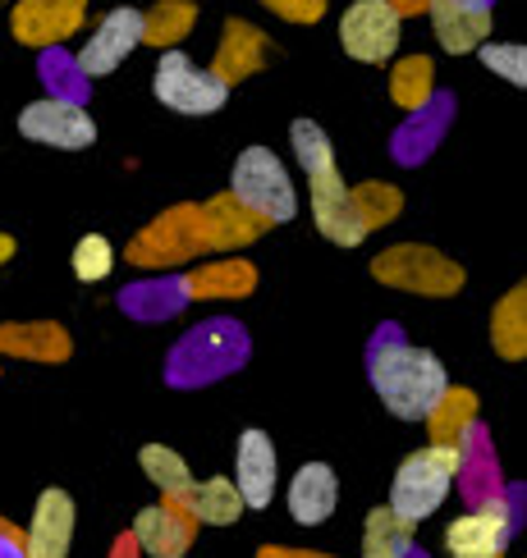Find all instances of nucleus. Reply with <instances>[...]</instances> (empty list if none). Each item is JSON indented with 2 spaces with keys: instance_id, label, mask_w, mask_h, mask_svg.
Masks as SVG:
<instances>
[{
  "instance_id": "obj_1",
  "label": "nucleus",
  "mask_w": 527,
  "mask_h": 558,
  "mask_svg": "<svg viewBox=\"0 0 527 558\" xmlns=\"http://www.w3.org/2000/svg\"><path fill=\"white\" fill-rule=\"evenodd\" d=\"M289 147H294L298 166H303V174H308V202H312V220L321 229V239H331L335 247H358L367 239V229L354 211L349 183L339 179L335 147H331L326 129H321L316 120H294Z\"/></svg>"
},
{
  "instance_id": "obj_2",
  "label": "nucleus",
  "mask_w": 527,
  "mask_h": 558,
  "mask_svg": "<svg viewBox=\"0 0 527 558\" xmlns=\"http://www.w3.org/2000/svg\"><path fill=\"white\" fill-rule=\"evenodd\" d=\"M376 399L385 403L390 416L399 422H427L431 408L441 403V393L450 389V371L431 348L404 343V339H385L376 343L372 362H367Z\"/></svg>"
},
{
  "instance_id": "obj_3",
  "label": "nucleus",
  "mask_w": 527,
  "mask_h": 558,
  "mask_svg": "<svg viewBox=\"0 0 527 558\" xmlns=\"http://www.w3.org/2000/svg\"><path fill=\"white\" fill-rule=\"evenodd\" d=\"M458 472H464V453L458 449H445V445H422L412 449L399 468H395V481H390V513L404 518L408 526H418L427 518H435L445 508L450 490Z\"/></svg>"
},
{
  "instance_id": "obj_4",
  "label": "nucleus",
  "mask_w": 527,
  "mask_h": 558,
  "mask_svg": "<svg viewBox=\"0 0 527 558\" xmlns=\"http://www.w3.org/2000/svg\"><path fill=\"white\" fill-rule=\"evenodd\" d=\"M229 197L262 225H289L298 216V189L271 147H243L229 170Z\"/></svg>"
},
{
  "instance_id": "obj_5",
  "label": "nucleus",
  "mask_w": 527,
  "mask_h": 558,
  "mask_svg": "<svg viewBox=\"0 0 527 558\" xmlns=\"http://www.w3.org/2000/svg\"><path fill=\"white\" fill-rule=\"evenodd\" d=\"M372 279H381V284L399 289V293H418V298H454L468 275L458 262L441 257L435 247L399 243V247H385L372 257Z\"/></svg>"
},
{
  "instance_id": "obj_6",
  "label": "nucleus",
  "mask_w": 527,
  "mask_h": 558,
  "mask_svg": "<svg viewBox=\"0 0 527 558\" xmlns=\"http://www.w3.org/2000/svg\"><path fill=\"white\" fill-rule=\"evenodd\" d=\"M152 92H156V101L175 110V114H216L225 110L229 101V87L212 74V69H202L193 64L183 51H160L156 60V74H152Z\"/></svg>"
},
{
  "instance_id": "obj_7",
  "label": "nucleus",
  "mask_w": 527,
  "mask_h": 558,
  "mask_svg": "<svg viewBox=\"0 0 527 558\" xmlns=\"http://www.w3.org/2000/svg\"><path fill=\"white\" fill-rule=\"evenodd\" d=\"M404 41V19L385 5V0H354L339 14V46L344 56L362 64H390V56Z\"/></svg>"
},
{
  "instance_id": "obj_8",
  "label": "nucleus",
  "mask_w": 527,
  "mask_h": 558,
  "mask_svg": "<svg viewBox=\"0 0 527 558\" xmlns=\"http://www.w3.org/2000/svg\"><path fill=\"white\" fill-rule=\"evenodd\" d=\"M510 541H514V513L500 495L458 513L445 526L450 558H510Z\"/></svg>"
},
{
  "instance_id": "obj_9",
  "label": "nucleus",
  "mask_w": 527,
  "mask_h": 558,
  "mask_svg": "<svg viewBox=\"0 0 527 558\" xmlns=\"http://www.w3.org/2000/svg\"><path fill=\"white\" fill-rule=\"evenodd\" d=\"M19 133L28 137V143L56 147V151H83V147L97 143V120H92L79 101L41 97L19 114Z\"/></svg>"
},
{
  "instance_id": "obj_10",
  "label": "nucleus",
  "mask_w": 527,
  "mask_h": 558,
  "mask_svg": "<svg viewBox=\"0 0 527 558\" xmlns=\"http://www.w3.org/2000/svg\"><path fill=\"white\" fill-rule=\"evenodd\" d=\"M202 252V229H197V206H175V211L156 216L143 234L129 243L124 257L133 266H179Z\"/></svg>"
},
{
  "instance_id": "obj_11",
  "label": "nucleus",
  "mask_w": 527,
  "mask_h": 558,
  "mask_svg": "<svg viewBox=\"0 0 527 558\" xmlns=\"http://www.w3.org/2000/svg\"><path fill=\"white\" fill-rule=\"evenodd\" d=\"M79 531V504L69 490H41L28 518V536H19V558H69Z\"/></svg>"
},
{
  "instance_id": "obj_12",
  "label": "nucleus",
  "mask_w": 527,
  "mask_h": 558,
  "mask_svg": "<svg viewBox=\"0 0 527 558\" xmlns=\"http://www.w3.org/2000/svg\"><path fill=\"white\" fill-rule=\"evenodd\" d=\"M235 490L243 499V508L262 513L271 508L275 490H280V458H275V439L262 426H248L235 445Z\"/></svg>"
},
{
  "instance_id": "obj_13",
  "label": "nucleus",
  "mask_w": 527,
  "mask_h": 558,
  "mask_svg": "<svg viewBox=\"0 0 527 558\" xmlns=\"http://www.w3.org/2000/svg\"><path fill=\"white\" fill-rule=\"evenodd\" d=\"M143 41V10H110L97 28H92V37L83 41V51H79V74L83 78H106L115 74L129 56H133V46Z\"/></svg>"
},
{
  "instance_id": "obj_14",
  "label": "nucleus",
  "mask_w": 527,
  "mask_h": 558,
  "mask_svg": "<svg viewBox=\"0 0 527 558\" xmlns=\"http://www.w3.org/2000/svg\"><path fill=\"white\" fill-rule=\"evenodd\" d=\"M87 19V0H14L10 33L19 46H60Z\"/></svg>"
},
{
  "instance_id": "obj_15",
  "label": "nucleus",
  "mask_w": 527,
  "mask_h": 558,
  "mask_svg": "<svg viewBox=\"0 0 527 558\" xmlns=\"http://www.w3.org/2000/svg\"><path fill=\"white\" fill-rule=\"evenodd\" d=\"M193 536H197V522L170 499L143 508V513L133 518V531H129L137 554H147V558H189Z\"/></svg>"
},
{
  "instance_id": "obj_16",
  "label": "nucleus",
  "mask_w": 527,
  "mask_h": 558,
  "mask_svg": "<svg viewBox=\"0 0 527 558\" xmlns=\"http://www.w3.org/2000/svg\"><path fill=\"white\" fill-rule=\"evenodd\" d=\"M441 51L468 56L491 37V0H427Z\"/></svg>"
},
{
  "instance_id": "obj_17",
  "label": "nucleus",
  "mask_w": 527,
  "mask_h": 558,
  "mask_svg": "<svg viewBox=\"0 0 527 558\" xmlns=\"http://www.w3.org/2000/svg\"><path fill=\"white\" fill-rule=\"evenodd\" d=\"M285 508L298 526H326L339 508V476L331 462H303L285 490Z\"/></svg>"
},
{
  "instance_id": "obj_18",
  "label": "nucleus",
  "mask_w": 527,
  "mask_h": 558,
  "mask_svg": "<svg viewBox=\"0 0 527 558\" xmlns=\"http://www.w3.org/2000/svg\"><path fill=\"white\" fill-rule=\"evenodd\" d=\"M271 56V41L262 28H252V23L243 19H229L225 23V41H220V51H216V64H212V74L225 83V87H235L243 78H252L257 69L266 64Z\"/></svg>"
},
{
  "instance_id": "obj_19",
  "label": "nucleus",
  "mask_w": 527,
  "mask_h": 558,
  "mask_svg": "<svg viewBox=\"0 0 527 558\" xmlns=\"http://www.w3.org/2000/svg\"><path fill=\"white\" fill-rule=\"evenodd\" d=\"M197 229H202V247L225 252V247H243V243H252L266 225H262L257 216H248L229 193H220V197H212L206 206H197Z\"/></svg>"
},
{
  "instance_id": "obj_20",
  "label": "nucleus",
  "mask_w": 527,
  "mask_h": 558,
  "mask_svg": "<svg viewBox=\"0 0 527 558\" xmlns=\"http://www.w3.org/2000/svg\"><path fill=\"white\" fill-rule=\"evenodd\" d=\"M427 426H431V445H445V449L464 453V449H468V435H472V426H477V393L450 385V389L441 393V403L431 408Z\"/></svg>"
},
{
  "instance_id": "obj_21",
  "label": "nucleus",
  "mask_w": 527,
  "mask_h": 558,
  "mask_svg": "<svg viewBox=\"0 0 527 558\" xmlns=\"http://www.w3.org/2000/svg\"><path fill=\"white\" fill-rule=\"evenodd\" d=\"M197 526H235L243 518V499L235 490L229 476H206V481H193L189 499L179 504Z\"/></svg>"
},
{
  "instance_id": "obj_22",
  "label": "nucleus",
  "mask_w": 527,
  "mask_h": 558,
  "mask_svg": "<svg viewBox=\"0 0 527 558\" xmlns=\"http://www.w3.org/2000/svg\"><path fill=\"white\" fill-rule=\"evenodd\" d=\"M491 348L504 362H523V353H527V289L523 284H514L495 302V312H491Z\"/></svg>"
},
{
  "instance_id": "obj_23",
  "label": "nucleus",
  "mask_w": 527,
  "mask_h": 558,
  "mask_svg": "<svg viewBox=\"0 0 527 558\" xmlns=\"http://www.w3.org/2000/svg\"><path fill=\"white\" fill-rule=\"evenodd\" d=\"M257 289V266L252 262H212L183 279L189 298H248Z\"/></svg>"
},
{
  "instance_id": "obj_24",
  "label": "nucleus",
  "mask_w": 527,
  "mask_h": 558,
  "mask_svg": "<svg viewBox=\"0 0 527 558\" xmlns=\"http://www.w3.org/2000/svg\"><path fill=\"white\" fill-rule=\"evenodd\" d=\"M137 468H143V476L160 490V499L170 504H183L193 490V468L183 462V453H175L170 445H143V453H137Z\"/></svg>"
},
{
  "instance_id": "obj_25",
  "label": "nucleus",
  "mask_w": 527,
  "mask_h": 558,
  "mask_svg": "<svg viewBox=\"0 0 527 558\" xmlns=\"http://www.w3.org/2000/svg\"><path fill=\"white\" fill-rule=\"evenodd\" d=\"M412 531L404 518H395L385 504H376L362 522V558H412Z\"/></svg>"
},
{
  "instance_id": "obj_26",
  "label": "nucleus",
  "mask_w": 527,
  "mask_h": 558,
  "mask_svg": "<svg viewBox=\"0 0 527 558\" xmlns=\"http://www.w3.org/2000/svg\"><path fill=\"white\" fill-rule=\"evenodd\" d=\"M193 0H156V5L143 14V41L160 46V51H179V41L193 28Z\"/></svg>"
},
{
  "instance_id": "obj_27",
  "label": "nucleus",
  "mask_w": 527,
  "mask_h": 558,
  "mask_svg": "<svg viewBox=\"0 0 527 558\" xmlns=\"http://www.w3.org/2000/svg\"><path fill=\"white\" fill-rule=\"evenodd\" d=\"M431 87H435V64L427 56H404L390 69V97L404 110H422L431 101Z\"/></svg>"
},
{
  "instance_id": "obj_28",
  "label": "nucleus",
  "mask_w": 527,
  "mask_h": 558,
  "mask_svg": "<svg viewBox=\"0 0 527 558\" xmlns=\"http://www.w3.org/2000/svg\"><path fill=\"white\" fill-rule=\"evenodd\" d=\"M0 348L28 357H69V335L60 325H0Z\"/></svg>"
},
{
  "instance_id": "obj_29",
  "label": "nucleus",
  "mask_w": 527,
  "mask_h": 558,
  "mask_svg": "<svg viewBox=\"0 0 527 558\" xmlns=\"http://www.w3.org/2000/svg\"><path fill=\"white\" fill-rule=\"evenodd\" d=\"M354 193V211H358V220H362V229L372 234V229H381V225H390L399 211H404V193L395 189V183H358V189H349Z\"/></svg>"
},
{
  "instance_id": "obj_30",
  "label": "nucleus",
  "mask_w": 527,
  "mask_h": 558,
  "mask_svg": "<svg viewBox=\"0 0 527 558\" xmlns=\"http://www.w3.org/2000/svg\"><path fill=\"white\" fill-rule=\"evenodd\" d=\"M115 266V247L106 234H83L79 247H74V275L83 279V284H97V279H106Z\"/></svg>"
},
{
  "instance_id": "obj_31",
  "label": "nucleus",
  "mask_w": 527,
  "mask_h": 558,
  "mask_svg": "<svg viewBox=\"0 0 527 558\" xmlns=\"http://www.w3.org/2000/svg\"><path fill=\"white\" fill-rule=\"evenodd\" d=\"M477 56H481V64L491 69V74H500L504 83H514V87H523L527 83V51L518 41H510V46H500V41H481L477 46Z\"/></svg>"
},
{
  "instance_id": "obj_32",
  "label": "nucleus",
  "mask_w": 527,
  "mask_h": 558,
  "mask_svg": "<svg viewBox=\"0 0 527 558\" xmlns=\"http://www.w3.org/2000/svg\"><path fill=\"white\" fill-rule=\"evenodd\" d=\"M266 10H275L280 19L289 23H316L321 14H326V0H262Z\"/></svg>"
},
{
  "instance_id": "obj_33",
  "label": "nucleus",
  "mask_w": 527,
  "mask_h": 558,
  "mask_svg": "<svg viewBox=\"0 0 527 558\" xmlns=\"http://www.w3.org/2000/svg\"><path fill=\"white\" fill-rule=\"evenodd\" d=\"M257 558H326V554H312V549H294V545H262Z\"/></svg>"
},
{
  "instance_id": "obj_34",
  "label": "nucleus",
  "mask_w": 527,
  "mask_h": 558,
  "mask_svg": "<svg viewBox=\"0 0 527 558\" xmlns=\"http://www.w3.org/2000/svg\"><path fill=\"white\" fill-rule=\"evenodd\" d=\"M385 5L404 19V14H422V10H427V0H385Z\"/></svg>"
},
{
  "instance_id": "obj_35",
  "label": "nucleus",
  "mask_w": 527,
  "mask_h": 558,
  "mask_svg": "<svg viewBox=\"0 0 527 558\" xmlns=\"http://www.w3.org/2000/svg\"><path fill=\"white\" fill-rule=\"evenodd\" d=\"M0 558H19V536L10 526H0Z\"/></svg>"
},
{
  "instance_id": "obj_36",
  "label": "nucleus",
  "mask_w": 527,
  "mask_h": 558,
  "mask_svg": "<svg viewBox=\"0 0 527 558\" xmlns=\"http://www.w3.org/2000/svg\"><path fill=\"white\" fill-rule=\"evenodd\" d=\"M10 257H14V239H10V234H0V266H5Z\"/></svg>"
},
{
  "instance_id": "obj_37",
  "label": "nucleus",
  "mask_w": 527,
  "mask_h": 558,
  "mask_svg": "<svg viewBox=\"0 0 527 558\" xmlns=\"http://www.w3.org/2000/svg\"><path fill=\"white\" fill-rule=\"evenodd\" d=\"M115 558H137V545L124 536V541H120V554H115Z\"/></svg>"
}]
</instances>
